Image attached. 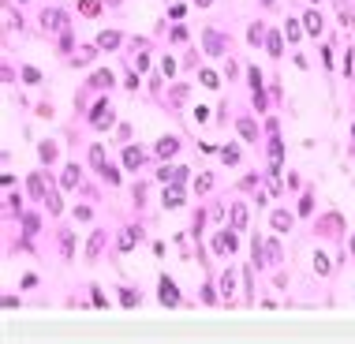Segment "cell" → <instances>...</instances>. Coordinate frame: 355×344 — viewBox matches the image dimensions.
<instances>
[{"label":"cell","mask_w":355,"mask_h":344,"mask_svg":"<svg viewBox=\"0 0 355 344\" xmlns=\"http://www.w3.org/2000/svg\"><path fill=\"white\" fill-rule=\"evenodd\" d=\"M210 187H213V176H210V172H202V176L195 180V191H198V195H206Z\"/></svg>","instance_id":"cell-28"},{"label":"cell","mask_w":355,"mask_h":344,"mask_svg":"<svg viewBox=\"0 0 355 344\" xmlns=\"http://www.w3.org/2000/svg\"><path fill=\"white\" fill-rule=\"evenodd\" d=\"M228 217H232V228H236V232H243V228H247V206H243V202H232Z\"/></svg>","instance_id":"cell-8"},{"label":"cell","mask_w":355,"mask_h":344,"mask_svg":"<svg viewBox=\"0 0 355 344\" xmlns=\"http://www.w3.org/2000/svg\"><path fill=\"white\" fill-rule=\"evenodd\" d=\"M195 120H198V124H206V120H210V112H206V105H198V109H195Z\"/></svg>","instance_id":"cell-41"},{"label":"cell","mask_w":355,"mask_h":344,"mask_svg":"<svg viewBox=\"0 0 355 344\" xmlns=\"http://www.w3.org/2000/svg\"><path fill=\"white\" fill-rule=\"evenodd\" d=\"M120 42H124V38H120L116 30H105V34H97V45H101V52H112Z\"/></svg>","instance_id":"cell-10"},{"label":"cell","mask_w":355,"mask_h":344,"mask_svg":"<svg viewBox=\"0 0 355 344\" xmlns=\"http://www.w3.org/2000/svg\"><path fill=\"white\" fill-rule=\"evenodd\" d=\"M105 4H109V8H116V4H120V0H105Z\"/></svg>","instance_id":"cell-43"},{"label":"cell","mask_w":355,"mask_h":344,"mask_svg":"<svg viewBox=\"0 0 355 344\" xmlns=\"http://www.w3.org/2000/svg\"><path fill=\"white\" fill-rule=\"evenodd\" d=\"M206 52H210V56H221V52H224V38H221L217 30L206 34Z\"/></svg>","instance_id":"cell-9"},{"label":"cell","mask_w":355,"mask_h":344,"mask_svg":"<svg viewBox=\"0 0 355 344\" xmlns=\"http://www.w3.org/2000/svg\"><path fill=\"white\" fill-rule=\"evenodd\" d=\"M60 251H64V258H75V236L71 232L60 236Z\"/></svg>","instance_id":"cell-20"},{"label":"cell","mask_w":355,"mask_h":344,"mask_svg":"<svg viewBox=\"0 0 355 344\" xmlns=\"http://www.w3.org/2000/svg\"><path fill=\"white\" fill-rule=\"evenodd\" d=\"M195 4H198V8H206V4H210V0H195Z\"/></svg>","instance_id":"cell-42"},{"label":"cell","mask_w":355,"mask_h":344,"mask_svg":"<svg viewBox=\"0 0 355 344\" xmlns=\"http://www.w3.org/2000/svg\"><path fill=\"white\" fill-rule=\"evenodd\" d=\"M93 303H97V307H109V295H105L101 288H93Z\"/></svg>","instance_id":"cell-36"},{"label":"cell","mask_w":355,"mask_h":344,"mask_svg":"<svg viewBox=\"0 0 355 344\" xmlns=\"http://www.w3.org/2000/svg\"><path fill=\"white\" fill-rule=\"evenodd\" d=\"M64 26H68L64 23V11H52V8L42 11V30L45 34H64Z\"/></svg>","instance_id":"cell-2"},{"label":"cell","mask_w":355,"mask_h":344,"mask_svg":"<svg viewBox=\"0 0 355 344\" xmlns=\"http://www.w3.org/2000/svg\"><path fill=\"white\" fill-rule=\"evenodd\" d=\"M142 157H146V153L138 150V146H124V165L127 168H138V165H142Z\"/></svg>","instance_id":"cell-13"},{"label":"cell","mask_w":355,"mask_h":344,"mask_svg":"<svg viewBox=\"0 0 355 344\" xmlns=\"http://www.w3.org/2000/svg\"><path fill=\"white\" fill-rule=\"evenodd\" d=\"M247 42H251V45H262V42H266V26H262V23H254L251 30H247Z\"/></svg>","instance_id":"cell-23"},{"label":"cell","mask_w":355,"mask_h":344,"mask_svg":"<svg viewBox=\"0 0 355 344\" xmlns=\"http://www.w3.org/2000/svg\"><path fill=\"white\" fill-rule=\"evenodd\" d=\"M311 4H321V0H311Z\"/></svg>","instance_id":"cell-45"},{"label":"cell","mask_w":355,"mask_h":344,"mask_svg":"<svg viewBox=\"0 0 355 344\" xmlns=\"http://www.w3.org/2000/svg\"><path fill=\"white\" fill-rule=\"evenodd\" d=\"M213 251H217V254H232V251H236V228L213 236Z\"/></svg>","instance_id":"cell-4"},{"label":"cell","mask_w":355,"mask_h":344,"mask_svg":"<svg viewBox=\"0 0 355 344\" xmlns=\"http://www.w3.org/2000/svg\"><path fill=\"white\" fill-rule=\"evenodd\" d=\"M23 83L38 86V83H42V71H38V67H23Z\"/></svg>","instance_id":"cell-29"},{"label":"cell","mask_w":355,"mask_h":344,"mask_svg":"<svg viewBox=\"0 0 355 344\" xmlns=\"http://www.w3.org/2000/svg\"><path fill=\"white\" fill-rule=\"evenodd\" d=\"M60 52H71V34H60Z\"/></svg>","instance_id":"cell-40"},{"label":"cell","mask_w":355,"mask_h":344,"mask_svg":"<svg viewBox=\"0 0 355 344\" xmlns=\"http://www.w3.org/2000/svg\"><path fill=\"white\" fill-rule=\"evenodd\" d=\"M75 221H90V206H75Z\"/></svg>","instance_id":"cell-39"},{"label":"cell","mask_w":355,"mask_h":344,"mask_svg":"<svg viewBox=\"0 0 355 344\" xmlns=\"http://www.w3.org/2000/svg\"><path fill=\"white\" fill-rule=\"evenodd\" d=\"M176 150H179V139H172V135H165V139L157 143V153H161V157H172Z\"/></svg>","instance_id":"cell-15"},{"label":"cell","mask_w":355,"mask_h":344,"mask_svg":"<svg viewBox=\"0 0 355 344\" xmlns=\"http://www.w3.org/2000/svg\"><path fill=\"white\" fill-rule=\"evenodd\" d=\"M284 38H288V42H299V38H303V26H299L296 19H288V23H284Z\"/></svg>","instance_id":"cell-21"},{"label":"cell","mask_w":355,"mask_h":344,"mask_svg":"<svg viewBox=\"0 0 355 344\" xmlns=\"http://www.w3.org/2000/svg\"><path fill=\"white\" fill-rule=\"evenodd\" d=\"M38 153H42V161L49 165V161L56 157V146H52V143H42V146H38Z\"/></svg>","instance_id":"cell-30"},{"label":"cell","mask_w":355,"mask_h":344,"mask_svg":"<svg viewBox=\"0 0 355 344\" xmlns=\"http://www.w3.org/2000/svg\"><path fill=\"white\" fill-rule=\"evenodd\" d=\"M247 79H251L254 90H262V71H258V67H251V71H247Z\"/></svg>","instance_id":"cell-33"},{"label":"cell","mask_w":355,"mask_h":344,"mask_svg":"<svg viewBox=\"0 0 355 344\" xmlns=\"http://www.w3.org/2000/svg\"><path fill=\"white\" fill-rule=\"evenodd\" d=\"M90 165L97 168V172H101V168L109 165V161H105V146H93V150H90Z\"/></svg>","instance_id":"cell-24"},{"label":"cell","mask_w":355,"mask_h":344,"mask_svg":"<svg viewBox=\"0 0 355 344\" xmlns=\"http://www.w3.org/2000/svg\"><path fill=\"white\" fill-rule=\"evenodd\" d=\"M269 225H273V232H288V228L296 225V217H292V213H288V210H273Z\"/></svg>","instance_id":"cell-7"},{"label":"cell","mask_w":355,"mask_h":344,"mask_svg":"<svg viewBox=\"0 0 355 344\" xmlns=\"http://www.w3.org/2000/svg\"><path fill=\"white\" fill-rule=\"evenodd\" d=\"M303 30L307 34H321V11H307V15H303Z\"/></svg>","instance_id":"cell-11"},{"label":"cell","mask_w":355,"mask_h":344,"mask_svg":"<svg viewBox=\"0 0 355 344\" xmlns=\"http://www.w3.org/2000/svg\"><path fill=\"white\" fill-rule=\"evenodd\" d=\"M329 258H325V254H321V251H314V273H318V277H325V273H329Z\"/></svg>","instance_id":"cell-22"},{"label":"cell","mask_w":355,"mask_h":344,"mask_svg":"<svg viewBox=\"0 0 355 344\" xmlns=\"http://www.w3.org/2000/svg\"><path fill=\"white\" fill-rule=\"evenodd\" d=\"M19 4H23V0H19Z\"/></svg>","instance_id":"cell-47"},{"label":"cell","mask_w":355,"mask_h":344,"mask_svg":"<svg viewBox=\"0 0 355 344\" xmlns=\"http://www.w3.org/2000/svg\"><path fill=\"white\" fill-rule=\"evenodd\" d=\"M157 299L165 303V307H176V303H179V292H176V281H172V277H161V292H157Z\"/></svg>","instance_id":"cell-3"},{"label":"cell","mask_w":355,"mask_h":344,"mask_svg":"<svg viewBox=\"0 0 355 344\" xmlns=\"http://www.w3.org/2000/svg\"><path fill=\"white\" fill-rule=\"evenodd\" d=\"M266 4H273V0H266Z\"/></svg>","instance_id":"cell-46"},{"label":"cell","mask_w":355,"mask_h":344,"mask_svg":"<svg viewBox=\"0 0 355 344\" xmlns=\"http://www.w3.org/2000/svg\"><path fill=\"white\" fill-rule=\"evenodd\" d=\"M161 75H165V79H172V75H176V60H172V56H165V60H161Z\"/></svg>","instance_id":"cell-32"},{"label":"cell","mask_w":355,"mask_h":344,"mask_svg":"<svg viewBox=\"0 0 355 344\" xmlns=\"http://www.w3.org/2000/svg\"><path fill=\"white\" fill-rule=\"evenodd\" d=\"M198 79H202V86H210V90H213V86H217V83H221V79H217V75H213V71H202V75H198Z\"/></svg>","instance_id":"cell-34"},{"label":"cell","mask_w":355,"mask_h":344,"mask_svg":"<svg viewBox=\"0 0 355 344\" xmlns=\"http://www.w3.org/2000/svg\"><path fill=\"white\" fill-rule=\"evenodd\" d=\"M352 251H355V236H352Z\"/></svg>","instance_id":"cell-44"},{"label":"cell","mask_w":355,"mask_h":344,"mask_svg":"<svg viewBox=\"0 0 355 344\" xmlns=\"http://www.w3.org/2000/svg\"><path fill=\"white\" fill-rule=\"evenodd\" d=\"M97 52H101V45H86L83 52H75V60H79V64H90V60L97 56Z\"/></svg>","instance_id":"cell-25"},{"label":"cell","mask_w":355,"mask_h":344,"mask_svg":"<svg viewBox=\"0 0 355 344\" xmlns=\"http://www.w3.org/2000/svg\"><path fill=\"white\" fill-rule=\"evenodd\" d=\"M266 52H269V56H280V52H284V38H280V34H266Z\"/></svg>","instance_id":"cell-14"},{"label":"cell","mask_w":355,"mask_h":344,"mask_svg":"<svg viewBox=\"0 0 355 344\" xmlns=\"http://www.w3.org/2000/svg\"><path fill=\"white\" fill-rule=\"evenodd\" d=\"M116 83V75H112V71H93L90 75V86L93 90H105V86H112Z\"/></svg>","instance_id":"cell-12"},{"label":"cell","mask_w":355,"mask_h":344,"mask_svg":"<svg viewBox=\"0 0 355 344\" xmlns=\"http://www.w3.org/2000/svg\"><path fill=\"white\" fill-rule=\"evenodd\" d=\"M314 210V198H311V195H303V202H299V213H311Z\"/></svg>","instance_id":"cell-38"},{"label":"cell","mask_w":355,"mask_h":344,"mask_svg":"<svg viewBox=\"0 0 355 344\" xmlns=\"http://www.w3.org/2000/svg\"><path fill=\"white\" fill-rule=\"evenodd\" d=\"M79 8H83L86 15H97V0H79Z\"/></svg>","instance_id":"cell-35"},{"label":"cell","mask_w":355,"mask_h":344,"mask_svg":"<svg viewBox=\"0 0 355 344\" xmlns=\"http://www.w3.org/2000/svg\"><path fill=\"white\" fill-rule=\"evenodd\" d=\"M232 288H236V273H232V269H224V273H221V295H224V299H232Z\"/></svg>","instance_id":"cell-17"},{"label":"cell","mask_w":355,"mask_h":344,"mask_svg":"<svg viewBox=\"0 0 355 344\" xmlns=\"http://www.w3.org/2000/svg\"><path fill=\"white\" fill-rule=\"evenodd\" d=\"M135 244H138V228H124L120 232V251H131Z\"/></svg>","instance_id":"cell-16"},{"label":"cell","mask_w":355,"mask_h":344,"mask_svg":"<svg viewBox=\"0 0 355 344\" xmlns=\"http://www.w3.org/2000/svg\"><path fill=\"white\" fill-rule=\"evenodd\" d=\"M23 225H26V232H38V217H34V213H26Z\"/></svg>","instance_id":"cell-37"},{"label":"cell","mask_w":355,"mask_h":344,"mask_svg":"<svg viewBox=\"0 0 355 344\" xmlns=\"http://www.w3.org/2000/svg\"><path fill=\"white\" fill-rule=\"evenodd\" d=\"M239 135H243L247 143H258V124L254 120H239Z\"/></svg>","instance_id":"cell-18"},{"label":"cell","mask_w":355,"mask_h":344,"mask_svg":"<svg viewBox=\"0 0 355 344\" xmlns=\"http://www.w3.org/2000/svg\"><path fill=\"white\" fill-rule=\"evenodd\" d=\"M120 303H124V307H138V292L135 288H124V292H120Z\"/></svg>","instance_id":"cell-27"},{"label":"cell","mask_w":355,"mask_h":344,"mask_svg":"<svg viewBox=\"0 0 355 344\" xmlns=\"http://www.w3.org/2000/svg\"><path fill=\"white\" fill-rule=\"evenodd\" d=\"M60 184H64V187H79V165H68V168H64Z\"/></svg>","instance_id":"cell-19"},{"label":"cell","mask_w":355,"mask_h":344,"mask_svg":"<svg viewBox=\"0 0 355 344\" xmlns=\"http://www.w3.org/2000/svg\"><path fill=\"white\" fill-rule=\"evenodd\" d=\"M161 202H165V210H179V206H183V191H179V184L165 187V195H161Z\"/></svg>","instance_id":"cell-5"},{"label":"cell","mask_w":355,"mask_h":344,"mask_svg":"<svg viewBox=\"0 0 355 344\" xmlns=\"http://www.w3.org/2000/svg\"><path fill=\"white\" fill-rule=\"evenodd\" d=\"M90 124L97 127V131H109V127L116 124V112H112V105H109L105 98L97 101V105H93V112H90Z\"/></svg>","instance_id":"cell-1"},{"label":"cell","mask_w":355,"mask_h":344,"mask_svg":"<svg viewBox=\"0 0 355 344\" xmlns=\"http://www.w3.org/2000/svg\"><path fill=\"white\" fill-rule=\"evenodd\" d=\"M101 247H105V228H97V232L90 236V244H86V262H97Z\"/></svg>","instance_id":"cell-6"},{"label":"cell","mask_w":355,"mask_h":344,"mask_svg":"<svg viewBox=\"0 0 355 344\" xmlns=\"http://www.w3.org/2000/svg\"><path fill=\"white\" fill-rule=\"evenodd\" d=\"M101 180H109V187H116V184H120V172H116L112 165H105V168H101Z\"/></svg>","instance_id":"cell-31"},{"label":"cell","mask_w":355,"mask_h":344,"mask_svg":"<svg viewBox=\"0 0 355 344\" xmlns=\"http://www.w3.org/2000/svg\"><path fill=\"white\" fill-rule=\"evenodd\" d=\"M221 161H224V165H239V150L236 146H224V150H221Z\"/></svg>","instance_id":"cell-26"}]
</instances>
